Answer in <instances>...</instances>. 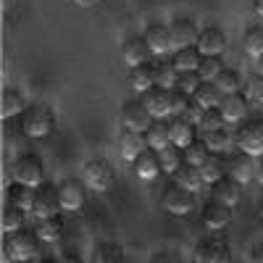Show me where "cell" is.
Wrapping results in <instances>:
<instances>
[{"label": "cell", "instance_id": "1", "mask_svg": "<svg viewBox=\"0 0 263 263\" xmlns=\"http://www.w3.org/2000/svg\"><path fill=\"white\" fill-rule=\"evenodd\" d=\"M55 126V114L48 103H32L21 114V129L27 137H48Z\"/></svg>", "mask_w": 263, "mask_h": 263}, {"label": "cell", "instance_id": "2", "mask_svg": "<svg viewBox=\"0 0 263 263\" xmlns=\"http://www.w3.org/2000/svg\"><path fill=\"white\" fill-rule=\"evenodd\" d=\"M3 253H8L16 263H29L37 258L40 253V234L29 232V229H16L6 237L3 242Z\"/></svg>", "mask_w": 263, "mask_h": 263}, {"label": "cell", "instance_id": "3", "mask_svg": "<svg viewBox=\"0 0 263 263\" xmlns=\"http://www.w3.org/2000/svg\"><path fill=\"white\" fill-rule=\"evenodd\" d=\"M234 145H237V150L250 153L253 158L263 156V121H258V119L242 121L239 129L234 132Z\"/></svg>", "mask_w": 263, "mask_h": 263}, {"label": "cell", "instance_id": "4", "mask_svg": "<svg viewBox=\"0 0 263 263\" xmlns=\"http://www.w3.org/2000/svg\"><path fill=\"white\" fill-rule=\"evenodd\" d=\"M82 179L84 184L95 190V192H105V190H111L114 187V179H116V174H114V166L108 163L105 158H92V161H87L84 168H82Z\"/></svg>", "mask_w": 263, "mask_h": 263}, {"label": "cell", "instance_id": "5", "mask_svg": "<svg viewBox=\"0 0 263 263\" xmlns=\"http://www.w3.org/2000/svg\"><path fill=\"white\" fill-rule=\"evenodd\" d=\"M13 179L21 184H29V187H40L42 177H45V166H42V158L34 156V153H24L13 161Z\"/></svg>", "mask_w": 263, "mask_h": 263}, {"label": "cell", "instance_id": "6", "mask_svg": "<svg viewBox=\"0 0 263 263\" xmlns=\"http://www.w3.org/2000/svg\"><path fill=\"white\" fill-rule=\"evenodd\" d=\"M195 263H232V250L221 237H203L192 253Z\"/></svg>", "mask_w": 263, "mask_h": 263}, {"label": "cell", "instance_id": "7", "mask_svg": "<svg viewBox=\"0 0 263 263\" xmlns=\"http://www.w3.org/2000/svg\"><path fill=\"white\" fill-rule=\"evenodd\" d=\"M163 208L174 216H187L195 208V192H190L187 187H182L177 182H171L163 190Z\"/></svg>", "mask_w": 263, "mask_h": 263}, {"label": "cell", "instance_id": "8", "mask_svg": "<svg viewBox=\"0 0 263 263\" xmlns=\"http://www.w3.org/2000/svg\"><path fill=\"white\" fill-rule=\"evenodd\" d=\"M121 124L124 129H135V132H145L153 124V116L145 108L142 100H126L121 105Z\"/></svg>", "mask_w": 263, "mask_h": 263}, {"label": "cell", "instance_id": "9", "mask_svg": "<svg viewBox=\"0 0 263 263\" xmlns=\"http://www.w3.org/2000/svg\"><path fill=\"white\" fill-rule=\"evenodd\" d=\"M168 34H171V50H182V48H192L200 32H197L192 18H174L168 24Z\"/></svg>", "mask_w": 263, "mask_h": 263}, {"label": "cell", "instance_id": "10", "mask_svg": "<svg viewBox=\"0 0 263 263\" xmlns=\"http://www.w3.org/2000/svg\"><path fill=\"white\" fill-rule=\"evenodd\" d=\"M61 208V197H58V187L53 184H40L37 195H34V218H48V216H58Z\"/></svg>", "mask_w": 263, "mask_h": 263}, {"label": "cell", "instance_id": "11", "mask_svg": "<svg viewBox=\"0 0 263 263\" xmlns=\"http://www.w3.org/2000/svg\"><path fill=\"white\" fill-rule=\"evenodd\" d=\"M227 174L234 177L239 184L255 179V158L250 156V153H242V150L232 153V156L227 158Z\"/></svg>", "mask_w": 263, "mask_h": 263}, {"label": "cell", "instance_id": "12", "mask_svg": "<svg viewBox=\"0 0 263 263\" xmlns=\"http://www.w3.org/2000/svg\"><path fill=\"white\" fill-rule=\"evenodd\" d=\"M142 103L150 111L153 119H166L171 116V90H163V87H150L147 92H142Z\"/></svg>", "mask_w": 263, "mask_h": 263}, {"label": "cell", "instance_id": "13", "mask_svg": "<svg viewBox=\"0 0 263 263\" xmlns=\"http://www.w3.org/2000/svg\"><path fill=\"white\" fill-rule=\"evenodd\" d=\"M132 168H135L137 179H145V182L156 179L158 174H161V153L153 150V147H145L140 156L132 161Z\"/></svg>", "mask_w": 263, "mask_h": 263}, {"label": "cell", "instance_id": "14", "mask_svg": "<svg viewBox=\"0 0 263 263\" xmlns=\"http://www.w3.org/2000/svg\"><path fill=\"white\" fill-rule=\"evenodd\" d=\"M218 111H221L224 121L227 124H234V121H242L248 116V95L245 92H229L221 98V105H218Z\"/></svg>", "mask_w": 263, "mask_h": 263}, {"label": "cell", "instance_id": "15", "mask_svg": "<svg viewBox=\"0 0 263 263\" xmlns=\"http://www.w3.org/2000/svg\"><path fill=\"white\" fill-rule=\"evenodd\" d=\"M195 48L200 50L203 55H221L227 50V34L218 27H205L200 34H197Z\"/></svg>", "mask_w": 263, "mask_h": 263}, {"label": "cell", "instance_id": "16", "mask_svg": "<svg viewBox=\"0 0 263 263\" xmlns=\"http://www.w3.org/2000/svg\"><path fill=\"white\" fill-rule=\"evenodd\" d=\"M211 197L218 200V203L234 205V203H239V197H242V184H239L234 177H229V174H224L218 182L211 184Z\"/></svg>", "mask_w": 263, "mask_h": 263}, {"label": "cell", "instance_id": "17", "mask_svg": "<svg viewBox=\"0 0 263 263\" xmlns=\"http://www.w3.org/2000/svg\"><path fill=\"white\" fill-rule=\"evenodd\" d=\"M58 197H61V208L63 211H79L84 205V184L79 179H63L58 184Z\"/></svg>", "mask_w": 263, "mask_h": 263}, {"label": "cell", "instance_id": "18", "mask_svg": "<svg viewBox=\"0 0 263 263\" xmlns=\"http://www.w3.org/2000/svg\"><path fill=\"white\" fill-rule=\"evenodd\" d=\"M145 42L147 48L156 55H166L171 50V34H168V24H161V21H153L145 29Z\"/></svg>", "mask_w": 263, "mask_h": 263}, {"label": "cell", "instance_id": "19", "mask_svg": "<svg viewBox=\"0 0 263 263\" xmlns=\"http://www.w3.org/2000/svg\"><path fill=\"white\" fill-rule=\"evenodd\" d=\"M195 126L197 124H192V121H187L184 116H174L171 121H168V135H171V145H177L179 150H184L190 142H195L197 137V132H195Z\"/></svg>", "mask_w": 263, "mask_h": 263}, {"label": "cell", "instance_id": "20", "mask_svg": "<svg viewBox=\"0 0 263 263\" xmlns=\"http://www.w3.org/2000/svg\"><path fill=\"white\" fill-rule=\"evenodd\" d=\"M203 221L208 229H224L229 221H232V205L227 203H218V200H211L203 205Z\"/></svg>", "mask_w": 263, "mask_h": 263}, {"label": "cell", "instance_id": "21", "mask_svg": "<svg viewBox=\"0 0 263 263\" xmlns=\"http://www.w3.org/2000/svg\"><path fill=\"white\" fill-rule=\"evenodd\" d=\"M34 195H37V187H29V184H21V182H11L6 187V203L21 208V211H32L34 208Z\"/></svg>", "mask_w": 263, "mask_h": 263}, {"label": "cell", "instance_id": "22", "mask_svg": "<svg viewBox=\"0 0 263 263\" xmlns=\"http://www.w3.org/2000/svg\"><path fill=\"white\" fill-rule=\"evenodd\" d=\"M121 55L129 66H140V63H147L153 50L147 48L145 37H126L124 45H121Z\"/></svg>", "mask_w": 263, "mask_h": 263}, {"label": "cell", "instance_id": "23", "mask_svg": "<svg viewBox=\"0 0 263 263\" xmlns=\"http://www.w3.org/2000/svg\"><path fill=\"white\" fill-rule=\"evenodd\" d=\"M145 147H147L145 135H140V132H135V129H124L119 135V153H121L124 161H135Z\"/></svg>", "mask_w": 263, "mask_h": 263}, {"label": "cell", "instance_id": "24", "mask_svg": "<svg viewBox=\"0 0 263 263\" xmlns=\"http://www.w3.org/2000/svg\"><path fill=\"white\" fill-rule=\"evenodd\" d=\"M129 84L135 87L137 92H147L150 87H156V63L147 61V63H140V66H132Z\"/></svg>", "mask_w": 263, "mask_h": 263}, {"label": "cell", "instance_id": "25", "mask_svg": "<svg viewBox=\"0 0 263 263\" xmlns=\"http://www.w3.org/2000/svg\"><path fill=\"white\" fill-rule=\"evenodd\" d=\"M174 177V182L177 184H182V187H187L190 192H197L203 184H205V179H203V171H200V166H192V163H187V161H182V166L171 174Z\"/></svg>", "mask_w": 263, "mask_h": 263}, {"label": "cell", "instance_id": "26", "mask_svg": "<svg viewBox=\"0 0 263 263\" xmlns=\"http://www.w3.org/2000/svg\"><path fill=\"white\" fill-rule=\"evenodd\" d=\"M145 142L153 150H163L166 145H171V135H168V121L166 119H153V124L145 129Z\"/></svg>", "mask_w": 263, "mask_h": 263}, {"label": "cell", "instance_id": "27", "mask_svg": "<svg viewBox=\"0 0 263 263\" xmlns=\"http://www.w3.org/2000/svg\"><path fill=\"white\" fill-rule=\"evenodd\" d=\"M24 95H21L16 87H3V98H0V114H3V119H11V116H21L24 114Z\"/></svg>", "mask_w": 263, "mask_h": 263}, {"label": "cell", "instance_id": "28", "mask_svg": "<svg viewBox=\"0 0 263 263\" xmlns=\"http://www.w3.org/2000/svg\"><path fill=\"white\" fill-rule=\"evenodd\" d=\"M203 53L197 50L195 45L192 48H182V50H174L171 55V63L177 66V71H197V63H200Z\"/></svg>", "mask_w": 263, "mask_h": 263}, {"label": "cell", "instance_id": "29", "mask_svg": "<svg viewBox=\"0 0 263 263\" xmlns=\"http://www.w3.org/2000/svg\"><path fill=\"white\" fill-rule=\"evenodd\" d=\"M192 98L200 103L203 108H218L221 105V98H224V92L218 90V87L213 84V82H200V87L192 92Z\"/></svg>", "mask_w": 263, "mask_h": 263}, {"label": "cell", "instance_id": "30", "mask_svg": "<svg viewBox=\"0 0 263 263\" xmlns=\"http://www.w3.org/2000/svg\"><path fill=\"white\" fill-rule=\"evenodd\" d=\"M34 232L40 234V239H45V242H55L63 232V218L61 216H48V218H37V227Z\"/></svg>", "mask_w": 263, "mask_h": 263}, {"label": "cell", "instance_id": "31", "mask_svg": "<svg viewBox=\"0 0 263 263\" xmlns=\"http://www.w3.org/2000/svg\"><path fill=\"white\" fill-rule=\"evenodd\" d=\"M203 140L211 147V153H224V150H229L234 145V135H232V132H227L224 126L221 129H213V132H203Z\"/></svg>", "mask_w": 263, "mask_h": 263}, {"label": "cell", "instance_id": "32", "mask_svg": "<svg viewBox=\"0 0 263 263\" xmlns=\"http://www.w3.org/2000/svg\"><path fill=\"white\" fill-rule=\"evenodd\" d=\"M177 79H179V71H177V66H174L171 61H161L156 63V84L163 87V90H174L177 87Z\"/></svg>", "mask_w": 263, "mask_h": 263}, {"label": "cell", "instance_id": "33", "mask_svg": "<svg viewBox=\"0 0 263 263\" xmlns=\"http://www.w3.org/2000/svg\"><path fill=\"white\" fill-rule=\"evenodd\" d=\"M200 171H203V179H205V184H213V182H218L227 174V163H224V158L218 156V153H211L208 156V161L200 166Z\"/></svg>", "mask_w": 263, "mask_h": 263}, {"label": "cell", "instance_id": "34", "mask_svg": "<svg viewBox=\"0 0 263 263\" xmlns=\"http://www.w3.org/2000/svg\"><path fill=\"white\" fill-rule=\"evenodd\" d=\"M24 213H27V211H21V208L6 203V205H3V213H0V227H3V232L11 234V232L21 229V224H24Z\"/></svg>", "mask_w": 263, "mask_h": 263}, {"label": "cell", "instance_id": "35", "mask_svg": "<svg viewBox=\"0 0 263 263\" xmlns=\"http://www.w3.org/2000/svg\"><path fill=\"white\" fill-rule=\"evenodd\" d=\"M92 263H124V248L119 242H100Z\"/></svg>", "mask_w": 263, "mask_h": 263}, {"label": "cell", "instance_id": "36", "mask_svg": "<svg viewBox=\"0 0 263 263\" xmlns=\"http://www.w3.org/2000/svg\"><path fill=\"white\" fill-rule=\"evenodd\" d=\"M221 71H224L221 55H203V58H200V63H197V74H200V79H203V82H213Z\"/></svg>", "mask_w": 263, "mask_h": 263}, {"label": "cell", "instance_id": "37", "mask_svg": "<svg viewBox=\"0 0 263 263\" xmlns=\"http://www.w3.org/2000/svg\"><path fill=\"white\" fill-rule=\"evenodd\" d=\"M211 156V147L205 145V140H195L184 147V161L192 163V166H203Z\"/></svg>", "mask_w": 263, "mask_h": 263}, {"label": "cell", "instance_id": "38", "mask_svg": "<svg viewBox=\"0 0 263 263\" xmlns=\"http://www.w3.org/2000/svg\"><path fill=\"white\" fill-rule=\"evenodd\" d=\"M242 45H245V53L253 55V58H260L263 55V27H250L242 37Z\"/></svg>", "mask_w": 263, "mask_h": 263}, {"label": "cell", "instance_id": "39", "mask_svg": "<svg viewBox=\"0 0 263 263\" xmlns=\"http://www.w3.org/2000/svg\"><path fill=\"white\" fill-rule=\"evenodd\" d=\"M182 161H184V153H182L177 145H166V147L161 150V168H163L166 174H174V171L182 166Z\"/></svg>", "mask_w": 263, "mask_h": 263}, {"label": "cell", "instance_id": "40", "mask_svg": "<svg viewBox=\"0 0 263 263\" xmlns=\"http://www.w3.org/2000/svg\"><path fill=\"white\" fill-rule=\"evenodd\" d=\"M213 84H216L224 95L237 92V90H239V74H237V71H232V69H224L221 74H218V77L213 79Z\"/></svg>", "mask_w": 263, "mask_h": 263}, {"label": "cell", "instance_id": "41", "mask_svg": "<svg viewBox=\"0 0 263 263\" xmlns=\"http://www.w3.org/2000/svg\"><path fill=\"white\" fill-rule=\"evenodd\" d=\"M224 124H227V121H224V116H221V111H218V108H205L203 116H200V121H197V126H200L203 132L221 129Z\"/></svg>", "mask_w": 263, "mask_h": 263}, {"label": "cell", "instance_id": "42", "mask_svg": "<svg viewBox=\"0 0 263 263\" xmlns=\"http://www.w3.org/2000/svg\"><path fill=\"white\" fill-rule=\"evenodd\" d=\"M245 95H248V100L263 105V77H260V74H250V77H248V82H245Z\"/></svg>", "mask_w": 263, "mask_h": 263}, {"label": "cell", "instance_id": "43", "mask_svg": "<svg viewBox=\"0 0 263 263\" xmlns=\"http://www.w3.org/2000/svg\"><path fill=\"white\" fill-rule=\"evenodd\" d=\"M200 74L197 71H179V79H177V87L174 90H182V92H187V95H192L197 87H200Z\"/></svg>", "mask_w": 263, "mask_h": 263}, {"label": "cell", "instance_id": "44", "mask_svg": "<svg viewBox=\"0 0 263 263\" xmlns=\"http://www.w3.org/2000/svg\"><path fill=\"white\" fill-rule=\"evenodd\" d=\"M190 100H192V95H187L182 90H171V116H184Z\"/></svg>", "mask_w": 263, "mask_h": 263}, {"label": "cell", "instance_id": "45", "mask_svg": "<svg viewBox=\"0 0 263 263\" xmlns=\"http://www.w3.org/2000/svg\"><path fill=\"white\" fill-rule=\"evenodd\" d=\"M150 263H184V258L174 250H158L150 255Z\"/></svg>", "mask_w": 263, "mask_h": 263}, {"label": "cell", "instance_id": "46", "mask_svg": "<svg viewBox=\"0 0 263 263\" xmlns=\"http://www.w3.org/2000/svg\"><path fill=\"white\" fill-rule=\"evenodd\" d=\"M250 263H263V242L253 245V250H250Z\"/></svg>", "mask_w": 263, "mask_h": 263}, {"label": "cell", "instance_id": "47", "mask_svg": "<svg viewBox=\"0 0 263 263\" xmlns=\"http://www.w3.org/2000/svg\"><path fill=\"white\" fill-rule=\"evenodd\" d=\"M58 263H84V260H82V258H79L77 253H63Z\"/></svg>", "mask_w": 263, "mask_h": 263}, {"label": "cell", "instance_id": "48", "mask_svg": "<svg viewBox=\"0 0 263 263\" xmlns=\"http://www.w3.org/2000/svg\"><path fill=\"white\" fill-rule=\"evenodd\" d=\"M255 182H260V184H263V156H258V158H255Z\"/></svg>", "mask_w": 263, "mask_h": 263}, {"label": "cell", "instance_id": "49", "mask_svg": "<svg viewBox=\"0 0 263 263\" xmlns=\"http://www.w3.org/2000/svg\"><path fill=\"white\" fill-rule=\"evenodd\" d=\"M253 11L263 18V0H253Z\"/></svg>", "mask_w": 263, "mask_h": 263}, {"label": "cell", "instance_id": "50", "mask_svg": "<svg viewBox=\"0 0 263 263\" xmlns=\"http://www.w3.org/2000/svg\"><path fill=\"white\" fill-rule=\"evenodd\" d=\"M74 3H77V6H84V8H87V6H95L98 0H74Z\"/></svg>", "mask_w": 263, "mask_h": 263}, {"label": "cell", "instance_id": "51", "mask_svg": "<svg viewBox=\"0 0 263 263\" xmlns=\"http://www.w3.org/2000/svg\"><path fill=\"white\" fill-rule=\"evenodd\" d=\"M258 74H260V77H263V55H260V58H258Z\"/></svg>", "mask_w": 263, "mask_h": 263}, {"label": "cell", "instance_id": "52", "mask_svg": "<svg viewBox=\"0 0 263 263\" xmlns=\"http://www.w3.org/2000/svg\"><path fill=\"white\" fill-rule=\"evenodd\" d=\"M37 263H58V260H53V258H42V260H37Z\"/></svg>", "mask_w": 263, "mask_h": 263}, {"label": "cell", "instance_id": "53", "mask_svg": "<svg viewBox=\"0 0 263 263\" xmlns=\"http://www.w3.org/2000/svg\"><path fill=\"white\" fill-rule=\"evenodd\" d=\"M258 216H260V221H263V200H260V205H258Z\"/></svg>", "mask_w": 263, "mask_h": 263}, {"label": "cell", "instance_id": "54", "mask_svg": "<svg viewBox=\"0 0 263 263\" xmlns=\"http://www.w3.org/2000/svg\"><path fill=\"white\" fill-rule=\"evenodd\" d=\"M29 263H34V260H29Z\"/></svg>", "mask_w": 263, "mask_h": 263}]
</instances>
